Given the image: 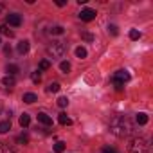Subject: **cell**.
Segmentation results:
<instances>
[{
	"instance_id": "6da1fadb",
	"label": "cell",
	"mask_w": 153,
	"mask_h": 153,
	"mask_svg": "<svg viewBox=\"0 0 153 153\" xmlns=\"http://www.w3.org/2000/svg\"><path fill=\"white\" fill-rule=\"evenodd\" d=\"M108 130L115 137H128L133 133V123L126 115H114L108 123Z\"/></svg>"
},
{
	"instance_id": "7a4b0ae2",
	"label": "cell",
	"mask_w": 153,
	"mask_h": 153,
	"mask_svg": "<svg viewBox=\"0 0 153 153\" xmlns=\"http://www.w3.org/2000/svg\"><path fill=\"white\" fill-rule=\"evenodd\" d=\"M128 153H149V142L144 137H135L130 142Z\"/></svg>"
},
{
	"instance_id": "3957f363",
	"label": "cell",
	"mask_w": 153,
	"mask_h": 153,
	"mask_svg": "<svg viewBox=\"0 0 153 153\" xmlns=\"http://www.w3.org/2000/svg\"><path fill=\"white\" fill-rule=\"evenodd\" d=\"M65 45L61 43V42H52L49 47H47V54L49 56H52V58H61L63 54H65Z\"/></svg>"
},
{
	"instance_id": "277c9868",
	"label": "cell",
	"mask_w": 153,
	"mask_h": 153,
	"mask_svg": "<svg viewBox=\"0 0 153 153\" xmlns=\"http://www.w3.org/2000/svg\"><path fill=\"white\" fill-rule=\"evenodd\" d=\"M112 81H114V85H124L126 81H130V74H128L126 70H117V72L114 74Z\"/></svg>"
},
{
	"instance_id": "5b68a950",
	"label": "cell",
	"mask_w": 153,
	"mask_h": 153,
	"mask_svg": "<svg viewBox=\"0 0 153 153\" xmlns=\"http://www.w3.org/2000/svg\"><path fill=\"white\" fill-rule=\"evenodd\" d=\"M79 18H81L83 22H92V20L96 18V11H94V9H88V7H87V9H83V11L79 13Z\"/></svg>"
},
{
	"instance_id": "8992f818",
	"label": "cell",
	"mask_w": 153,
	"mask_h": 153,
	"mask_svg": "<svg viewBox=\"0 0 153 153\" xmlns=\"http://www.w3.org/2000/svg\"><path fill=\"white\" fill-rule=\"evenodd\" d=\"M7 24H9V25H13V27H18V25H22V16H20V15H16V13L7 15Z\"/></svg>"
},
{
	"instance_id": "52a82bcc",
	"label": "cell",
	"mask_w": 153,
	"mask_h": 153,
	"mask_svg": "<svg viewBox=\"0 0 153 153\" xmlns=\"http://www.w3.org/2000/svg\"><path fill=\"white\" fill-rule=\"evenodd\" d=\"M38 121L42 123V124H45V126H52V117H49L47 114H38Z\"/></svg>"
},
{
	"instance_id": "ba28073f",
	"label": "cell",
	"mask_w": 153,
	"mask_h": 153,
	"mask_svg": "<svg viewBox=\"0 0 153 153\" xmlns=\"http://www.w3.org/2000/svg\"><path fill=\"white\" fill-rule=\"evenodd\" d=\"M2 85H4L6 88H9V90H11V88L16 85V81H15V78H13V76H6V78L2 79Z\"/></svg>"
},
{
	"instance_id": "9c48e42d",
	"label": "cell",
	"mask_w": 153,
	"mask_h": 153,
	"mask_svg": "<svg viewBox=\"0 0 153 153\" xmlns=\"http://www.w3.org/2000/svg\"><path fill=\"white\" fill-rule=\"evenodd\" d=\"M24 103H27V105H33L34 101H38V97H36V94H33V92H27V94H24Z\"/></svg>"
},
{
	"instance_id": "30bf717a",
	"label": "cell",
	"mask_w": 153,
	"mask_h": 153,
	"mask_svg": "<svg viewBox=\"0 0 153 153\" xmlns=\"http://www.w3.org/2000/svg\"><path fill=\"white\" fill-rule=\"evenodd\" d=\"M18 123H20V126H22V128L29 126V124H31V117H29V114H22V115H20V119H18Z\"/></svg>"
},
{
	"instance_id": "8fae6325",
	"label": "cell",
	"mask_w": 153,
	"mask_h": 153,
	"mask_svg": "<svg viewBox=\"0 0 153 153\" xmlns=\"http://www.w3.org/2000/svg\"><path fill=\"white\" fill-rule=\"evenodd\" d=\"M27 51H29V42H27V40H22V42L18 43V52H20V54H25Z\"/></svg>"
},
{
	"instance_id": "7c38bea8",
	"label": "cell",
	"mask_w": 153,
	"mask_h": 153,
	"mask_svg": "<svg viewBox=\"0 0 153 153\" xmlns=\"http://www.w3.org/2000/svg\"><path fill=\"white\" fill-rule=\"evenodd\" d=\"M11 130V121H2L0 123V133H7Z\"/></svg>"
},
{
	"instance_id": "4fadbf2b",
	"label": "cell",
	"mask_w": 153,
	"mask_h": 153,
	"mask_svg": "<svg viewBox=\"0 0 153 153\" xmlns=\"http://www.w3.org/2000/svg\"><path fill=\"white\" fill-rule=\"evenodd\" d=\"M0 34H6L7 38H13V36H15V33H13L7 25H0Z\"/></svg>"
},
{
	"instance_id": "5bb4252c",
	"label": "cell",
	"mask_w": 153,
	"mask_h": 153,
	"mask_svg": "<svg viewBox=\"0 0 153 153\" xmlns=\"http://www.w3.org/2000/svg\"><path fill=\"white\" fill-rule=\"evenodd\" d=\"M6 70H7V74H9V76H15V74H18V65L9 63V65L6 67Z\"/></svg>"
},
{
	"instance_id": "9a60e30c",
	"label": "cell",
	"mask_w": 153,
	"mask_h": 153,
	"mask_svg": "<svg viewBox=\"0 0 153 153\" xmlns=\"http://www.w3.org/2000/svg\"><path fill=\"white\" fill-rule=\"evenodd\" d=\"M0 153H15V149L6 142H0Z\"/></svg>"
},
{
	"instance_id": "2e32d148",
	"label": "cell",
	"mask_w": 153,
	"mask_h": 153,
	"mask_svg": "<svg viewBox=\"0 0 153 153\" xmlns=\"http://www.w3.org/2000/svg\"><path fill=\"white\" fill-rule=\"evenodd\" d=\"M58 121H59V124H63V126H65V124H70V123H72V121H70V119L67 117V114H63V112H61V114L58 115Z\"/></svg>"
},
{
	"instance_id": "e0dca14e",
	"label": "cell",
	"mask_w": 153,
	"mask_h": 153,
	"mask_svg": "<svg viewBox=\"0 0 153 153\" xmlns=\"http://www.w3.org/2000/svg\"><path fill=\"white\" fill-rule=\"evenodd\" d=\"M76 56H78L79 59H85L87 58V49L85 47H78L76 49Z\"/></svg>"
},
{
	"instance_id": "ac0fdd59",
	"label": "cell",
	"mask_w": 153,
	"mask_h": 153,
	"mask_svg": "<svg viewBox=\"0 0 153 153\" xmlns=\"http://www.w3.org/2000/svg\"><path fill=\"white\" fill-rule=\"evenodd\" d=\"M137 123H139L140 126H142V124H148V115H146V114H142V112H140V114H137Z\"/></svg>"
},
{
	"instance_id": "d6986e66",
	"label": "cell",
	"mask_w": 153,
	"mask_h": 153,
	"mask_svg": "<svg viewBox=\"0 0 153 153\" xmlns=\"http://www.w3.org/2000/svg\"><path fill=\"white\" fill-rule=\"evenodd\" d=\"M54 151H56V153H63V151H65V142L58 140V142L54 144Z\"/></svg>"
},
{
	"instance_id": "ffe728a7",
	"label": "cell",
	"mask_w": 153,
	"mask_h": 153,
	"mask_svg": "<svg viewBox=\"0 0 153 153\" xmlns=\"http://www.w3.org/2000/svg\"><path fill=\"white\" fill-rule=\"evenodd\" d=\"M59 83H51L49 87H47V92H59Z\"/></svg>"
},
{
	"instance_id": "44dd1931",
	"label": "cell",
	"mask_w": 153,
	"mask_h": 153,
	"mask_svg": "<svg viewBox=\"0 0 153 153\" xmlns=\"http://www.w3.org/2000/svg\"><path fill=\"white\" fill-rule=\"evenodd\" d=\"M108 33H110L112 36H117V34H119V29H117V25L110 24V25H108Z\"/></svg>"
},
{
	"instance_id": "7402d4cb",
	"label": "cell",
	"mask_w": 153,
	"mask_h": 153,
	"mask_svg": "<svg viewBox=\"0 0 153 153\" xmlns=\"http://www.w3.org/2000/svg\"><path fill=\"white\" fill-rule=\"evenodd\" d=\"M47 68H51V61L49 59H42L40 61V70H47Z\"/></svg>"
},
{
	"instance_id": "603a6c76",
	"label": "cell",
	"mask_w": 153,
	"mask_h": 153,
	"mask_svg": "<svg viewBox=\"0 0 153 153\" xmlns=\"http://www.w3.org/2000/svg\"><path fill=\"white\" fill-rule=\"evenodd\" d=\"M31 79H33L34 83H40V81H42V76H40V72H38V70L31 74Z\"/></svg>"
},
{
	"instance_id": "cb8c5ba5",
	"label": "cell",
	"mask_w": 153,
	"mask_h": 153,
	"mask_svg": "<svg viewBox=\"0 0 153 153\" xmlns=\"http://www.w3.org/2000/svg\"><path fill=\"white\" fill-rule=\"evenodd\" d=\"M59 68H61V72H65V74H67V72L70 70V63H68V61H61Z\"/></svg>"
},
{
	"instance_id": "d4e9b609",
	"label": "cell",
	"mask_w": 153,
	"mask_h": 153,
	"mask_svg": "<svg viewBox=\"0 0 153 153\" xmlns=\"http://www.w3.org/2000/svg\"><path fill=\"white\" fill-rule=\"evenodd\" d=\"M51 33H52V34H63L65 31H63V27H61V25H56V27H52V29H51Z\"/></svg>"
},
{
	"instance_id": "484cf974",
	"label": "cell",
	"mask_w": 153,
	"mask_h": 153,
	"mask_svg": "<svg viewBox=\"0 0 153 153\" xmlns=\"http://www.w3.org/2000/svg\"><path fill=\"white\" fill-rule=\"evenodd\" d=\"M130 38H131V40H139V38H140V33H139L137 29H131V31H130Z\"/></svg>"
},
{
	"instance_id": "4316f807",
	"label": "cell",
	"mask_w": 153,
	"mask_h": 153,
	"mask_svg": "<svg viewBox=\"0 0 153 153\" xmlns=\"http://www.w3.org/2000/svg\"><path fill=\"white\" fill-rule=\"evenodd\" d=\"M16 142H20V144H27V142H29V137H27V135H18V137H16Z\"/></svg>"
},
{
	"instance_id": "83f0119b",
	"label": "cell",
	"mask_w": 153,
	"mask_h": 153,
	"mask_svg": "<svg viewBox=\"0 0 153 153\" xmlns=\"http://www.w3.org/2000/svg\"><path fill=\"white\" fill-rule=\"evenodd\" d=\"M67 105H68V99H67V97H59V99H58V106H61V108H65Z\"/></svg>"
},
{
	"instance_id": "f1b7e54d",
	"label": "cell",
	"mask_w": 153,
	"mask_h": 153,
	"mask_svg": "<svg viewBox=\"0 0 153 153\" xmlns=\"http://www.w3.org/2000/svg\"><path fill=\"white\" fill-rule=\"evenodd\" d=\"M81 38L87 40V42H94V36H92L90 33H81Z\"/></svg>"
},
{
	"instance_id": "f546056e",
	"label": "cell",
	"mask_w": 153,
	"mask_h": 153,
	"mask_svg": "<svg viewBox=\"0 0 153 153\" xmlns=\"http://www.w3.org/2000/svg\"><path fill=\"white\" fill-rule=\"evenodd\" d=\"M101 153H119V151L114 149V148H110V146H105V148L101 149Z\"/></svg>"
},
{
	"instance_id": "4dcf8cb0",
	"label": "cell",
	"mask_w": 153,
	"mask_h": 153,
	"mask_svg": "<svg viewBox=\"0 0 153 153\" xmlns=\"http://www.w3.org/2000/svg\"><path fill=\"white\" fill-rule=\"evenodd\" d=\"M56 6H59V7H63V6H65V0H56Z\"/></svg>"
}]
</instances>
